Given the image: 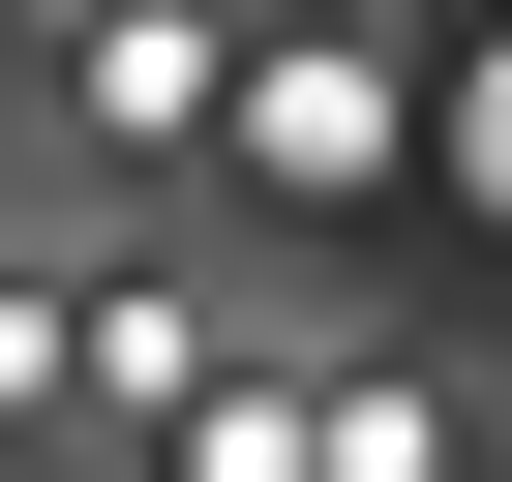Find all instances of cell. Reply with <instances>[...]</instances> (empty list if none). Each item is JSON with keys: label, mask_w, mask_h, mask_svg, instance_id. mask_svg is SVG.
<instances>
[{"label": "cell", "mask_w": 512, "mask_h": 482, "mask_svg": "<svg viewBox=\"0 0 512 482\" xmlns=\"http://www.w3.org/2000/svg\"><path fill=\"white\" fill-rule=\"evenodd\" d=\"M302 482H482V392L452 362H302Z\"/></svg>", "instance_id": "1"}, {"label": "cell", "mask_w": 512, "mask_h": 482, "mask_svg": "<svg viewBox=\"0 0 512 482\" xmlns=\"http://www.w3.org/2000/svg\"><path fill=\"white\" fill-rule=\"evenodd\" d=\"M61 91H91L121 151H181V121H211V0H91V31H61Z\"/></svg>", "instance_id": "2"}, {"label": "cell", "mask_w": 512, "mask_h": 482, "mask_svg": "<svg viewBox=\"0 0 512 482\" xmlns=\"http://www.w3.org/2000/svg\"><path fill=\"white\" fill-rule=\"evenodd\" d=\"M241 151H272V181H302V211H332V181H362V151H392V61H362V31H302V61H272V91H241Z\"/></svg>", "instance_id": "3"}, {"label": "cell", "mask_w": 512, "mask_h": 482, "mask_svg": "<svg viewBox=\"0 0 512 482\" xmlns=\"http://www.w3.org/2000/svg\"><path fill=\"white\" fill-rule=\"evenodd\" d=\"M91 332H121V272H0V422H61V392H91Z\"/></svg>", "instance_id": "4"}]
</instances>
